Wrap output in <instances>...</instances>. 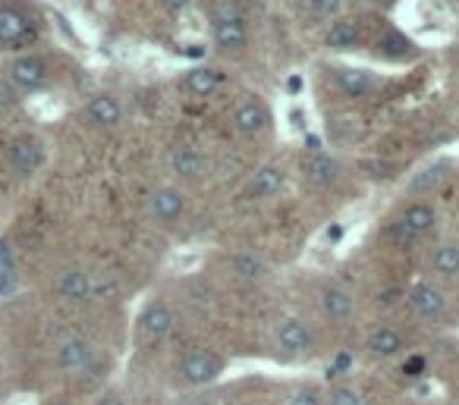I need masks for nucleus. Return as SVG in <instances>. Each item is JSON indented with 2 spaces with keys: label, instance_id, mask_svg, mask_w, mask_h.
I'll return each instance as SVG.
<instances>
[{
  "label": "nucleus",
  "instance_id": "obj_1",
  "mask_svg": "<svg viewBox=\"0 0 459 405\" xmlns=\"http://www.w3.org/2000/svg\"><path fill=\"white\" fill-rule=\"evenodd\" d=\"M217 374H220V361L214 355H208V352H195V355H189L183 361V377L189 384H208Z\"/></svg>",
  "mask_w": 459,
  "mask_h": 405
},
{
  "label": "nucleus",
  "instance_id": "obj_2",
  "mask_svg": "<svg viewBox=\"0 0 459 405\" xmlns=\"http://www.w3.org/2000/svg\"><path fill=\"white\" fill-rule=\"evenodd\" d=\"M28 35H32V28H28L26 16L19 10H10V7L0 10V44H19Z\"/></svg>",
  "mask_w": 459,
  "mask_h": 405
},
{
  "label": "nucleus",
  "instance_id": "obj_3",
  "mask_svg": "<svg viewBox=\"0 0 459 405\" xmlns=\"http://www.w3.org/2000/svg\"><path fill=\"white\" fill-rule=\"evenodd\" d=\"M10 160H13L16 173L28 176V173L38 170V164H42V148H38L32 138H19V142H13V148H10Z\"/></svg>",
  "mask_w": 459,
  "mask_h": 405
},
{
  "label": "nucleus",
  "instance_id": "obj_4",
  "mask_svg": "<svg viewBox=\"0 0 459 405\" xmlns=\"http://www.w3.org/2000/svg\"><path fill=\"white\" fill-rule=\"evenodd\" d=\"M13 82L22 88H42L44 85V63L38 57H19L13 63Z\"/></svg>",
  "mask_w": 459,
  "mask_h": 405
},
{
  "label": "nucleus",
  "instance_id": "obj_5",
  "mask_svg": "<svg viewBox=\"0 0 459 405\" xmlns=\"http://www.w3.org/2000/svg\"><path fill=\"white\" fill-rule=\"evenodd\" d=\"M57 361H60V368H66V371H82L85 364H91V349L85 339H69V343L60 346V352H57Z\"/></svg>",
  "mask_w": 459,
  "mask_h": 405
},
{
  "label": "nucleus",
  "instance_id": "obj_6",
  "mask_svg": "<svg viewBox=\"0 0 459 405\" xmlns=\"http://www.w3.org/2000/svg\"><path fill=\"white\" fill-rule=\"evenodd\" d=\"M170 327H173V314L164 308V305H151V308L142 314V333L148 339L167 337V333H170Z\"/></svg>",
  "mask_w": 459,
  "mask_h": 405
},
{
  "label": "nucleus",
  "instance_id": "obj_7",
  "mask_svg": "<svg viewBox=\"0 0 459 405\" xmlns=\"http://www.w3.org/2000/svg\"><path fill=\"white\" fill-rule=\"evenodd\" d=\"M277 339H280V346L289 352H305L312 343L305 323H299V321H283L280 330H277Z\"/></svg>",
  "mask_w": 459,
  "mask_h": 405
},
{
  "label": "nucleus",
  "instance_id": "obj_8",
  "mask_svg": "<svg viewBox=\"0 0 459 405\" xmlns=\"http://www.w3.org/2000/svg\"><path fill=\"white\" fill-rule=\"evenodd\" d=\"M57 289H60L63 299H69V302H79V299H89L91 296V280L82 274V270H69V274L60 276Z\"/></svg>",
  "mask_w": 459,
  "mask_h": 405
},
{
  "label": "nucleus",
  "instance_id": "obj_9",
  "mask_svg": "<svg viewBox=\"0 0 459 405\" xmlns=\"http://www.w3.org/2000/svg\"><path fill=\"white\" fill-rule=\"evenodd\" d=\"M409 302L422 317H438L440 311H444V296H440L434 286H418L415 292H412Z\"/></svg>",
  "mask_w": 459,
  "mask_h": 405
},
{
  "label": "nucleus",
  "instance_id": "obj_10",
  "mask_svg": "<svg viewBox=\"0 0 459 405\" xmlns=\"http://www.w3.org/2000/svg\"><path fill=\"white\" fill-rule=\"evenodd\" d=\"M305 179H309L312 186H330L336 179V160L324 158V154L309 158V164H305Z\"/></svg>",
  "mask_w": 459,
  "mask_h": 405
},
{
  "label": "nucleus",
  "instance_id": "obj_11",
  "mask_svg": "<svg viewBox=\"0 0 459 405\" xmlns=\"http://www.w3.org/2000/svg\"><path fill=\"white\" fill-rule=\"evenodd\" d=\"M151 214L158 220H173L183 214V198H179L177 192H170V189H161V192H154V198H151Z\"/></svg>",
  "mask_w": 459,
  "mask_h": 405
},
{
  "label": "nucleus",
  "instance_id": "obj_12",
  "mask_svg": "<svg viewBox=\"0 0 459 405\" xmlns=\"http://www.w3.org/2000/svg\"><path fill=\"white\" fill-rule=\"evenodd\" d=\"M214 38H217L220 48L236 50V48H242V44H246V26H242V19L217 22V26H214Z\"/></svg>",
  "mask_w": 459,
  "mask_h": 405
},
{
  "label": "nucleus",
  "instance_id": "obj_13",
  "mask_svg": "<svg viewBox=\"0 0 459 405\" xmlns=\"http://www.w3.org/2000/svg\"><path fill=\"white\" fill-rule=\"evenodd\" d=\"M280 186H283V173L274 170V167H264V170H258L252 176V182H249V192H252L255 198H264V195H274Z\"/></svg>",
  "mask_w": 459,
  "mask_h": 405
},
{
  "label": "nucleus",
  "instance_id": "obj_14",
  "mask_svg": "<svg viewBox=\"0 0 459 405\" xmlns=\"http://www.w3.org/2000/svg\"><path fill=\"white\" fill-rule=\"evenodd\" d=\"M236 126H240L242 132H258V129H264V126H267L264 107H261V104H255V101L240 104V107H236Z\"/></svg>",
  "mask_w": 459,
  "mask_h": 405
},
{
  "label": "nucleus",
  "instance_id": "obj_15",
  "mask_svg": "<svg viewBox=\"0 0 459 405\" xmlns=\"http://www.w3.org/2000/svg\"><path fill=\"white\" fill-rule=\"evenodd\" d=\"M89 113H91V120H95L98 126H114L120 120V101L117 97H107V95H101V97H95V101L89 104Z\"/></svg>",
  "mask_w": 459,
  "mask_h": 405
},
{
  "label": "nucleus",
  "instance_id": "obj_16",
  "mask_svg": "<svg viewBox=\"0 0 459 405\" xmlns=\"http://www.w3.org/2000/svg\"><path fill=\"white\" fill-rule=\"evenodd\" d=\"M368 349L375 352V355H397L399 349H403V339H399L397 330H375L368 337Z\"/></svg>",
  "mask_w": 459,
  "mask_h": 405
},
{
  "label": "nucleus",
  "instance_id": "obj_17",
  "mask_svg": "<svg viewBox=\"0 0 459 405\" xmlns=\"http://www.w3.org/2000/svg\"><path fill=\"white\" fill-rule=\"evenodd\" d=\"M217 85H220V73H214V69H195V73L186 76V88L192 91V95H199V97L217 91Z\"/></svg>",
  "mask_w": 459,
  "mask_h": 405
},
{
  "label": "nucleus",
  "instance_id": "obj_18",
  "mask_svg": "<svg viewBox=\"0 0 459 405\" xmlns=\"http://www.w3.org/2000/svg\"><path fill=\"white\" fill-rule=\"evenodd\" d=\"M321 308L327 317H346L352 311V299L343 289H324L321 292Z\"/></svg>",
  "mask_w": 459,
  "mask_h": 405
},
{
  "label": "nucleus",
  "instance_id": "obj_19",
  "mask_svg": "<svg viewBox=\"0 0 459 405\" xmlns=\"http://www.w3.org/2000/svg\"><path fill=\"white\" fill-rule=\"evenodd\" d=\"M356 38H359V28H356V22H352V19L334 22L330 32H327V44H330V48H350V44H356Z\"/></svg>",
  "mask_w": 459,
  "mask_h": 405
},
{
  "label": "nucleus",
  "instance_id": "obj_20",
  "mask_svg": "<svg viewBox=\"0 0 459 405\" xmlns=\"http://www.w3.org/2000/svg\"><path fill=\"white\" fill-rule=\"evenodd\" d=\"M403 223L412 229V233H428V229L434 227V211L428 205H412L409 211H406V217H403Z\"/></svg>",
  "mask_w": 459,
  "mask_h": 405
},
{
  "label": "nucleus",
  "instance_id": "obj_21",
  "mask_svg": "<svg viewBox=\"0 0 459 405\" xmlns=\"http://www.w3.org/2000/svg\"><path fill=\"white\" fill-rule=\"evenodd\" d=\"M340 88L346 91V95L359 97V95H365V91L371 88V79L365 76V73H356V69H343L340 73Z\"/></svg>",
  "mask_w": 459,
  "mask_h": 405
},
{
  "label": "nucleus",
  "instance_id": "obj_22",
  "mask_svg": "<svg viewBox=\"0 0 459 405\" xmlns=\"http://www.w3.org/2000/svg\"><path fill=\"white\" fill-rule=\"evenodd\" d=\"M173 170H177L179 176H195V173L201 170V158L192 151V148H179V151L173 154Z\"/></svg>",
  "mask_w": 459,
  "mask_h": 405
},
{
  "label": "nucleus",
  "instance_id": "obj_23",
  "mask_svg": "<svg viewBox=\"0 0 459 405\" xmlns=\"http://www.w3.org/2000/svg\"><path fill=\"white\" fill-rule=\"evenodd\" d=\"M431 264H434V270H440V274H459V248H453V245L438 248Z\"/></svg>",
  "mask_w": 459,
  "mask_h": 405
},
{
  "label": "nucleus",
  "instance_id": "obj_24",
  "mask_svg": "<svg viewBox=\"0 0 459 405\" xmlns=\"http://www.w3.org/2000/svg\"><path fill=\"white\" fill-rule=\"evenodd\" d=\"M444 173H447V160H438L434 167H428L425 173H418V176L412 179V189H415V192H422V189L434 186L438 179H444Z\"/></svg>",
  "mask_w": 459,
  "mask_h": 405
},
{
  "label": "nucleus",
  "instance_id": "obj_25",
  "mask_svg": "<svg viewBox=\"0 0 459 405\" xmlns=\"http://www.w3.org/2000/svg\"><path fill=\"white\" fill-rule=\"evenodd\" d=\"M233 267H236V274H240L242 280H255V276H261L264 264H261L255 254H240V258L233 261Z\"/></svg>",
  "mask_w": 459,
  "mask_h": 405
},
{
  "label": "nucleus",
  "instance_id": "obj_26",
  "mask_svg": "<svg viewBox=\"0 0 459 405\" xmlns=\"http://www.w3.org/2000/svg\"><path fill=\"white\" fill-rule=\"evenodd\" d=\"M381 50H384L387 57H406L409 54V41H406L399 32H387L384 38H381Z\"/></svg>",
  "mask_w": 459,
  "mask_h": 405
},
{
  "label": "nucleus",
  "instance_id": "obj_27",
  "mask_svg": "<svg viewBox=\"0 0 459 405\" xmlns=\"http://www.w3.org/2000/svg\"><path fill=\"white\" fill-rule=\"evenodd\" d=\"M330 405H362V396L356 390H334Z\"/></svg>",
  "mask_w": 459,
  "mask_h": 405
},
{
  "label": "nucleus",
  "instance_id": "obj_28",
  "mask_svg": "<svg viewBox=\"0 0 459 405\" xmlns=\"http://www.w3.org/2000/svg\"><path fill=\"white\" fill-rule=\"evenodd\" d=\"M240 13H242L240 3H226V0H224L214 16H217V22H233V19H240Z\"/></svg>",
  "mask_w": 459,
  "mask_h": 405
},
{
  "label": "nucleus",
  "instance_id": "obj_29",
  "mask_svg": "<svg viewBox=\"0 0 459 405\" xmlns=\"http://www.w3.org/2000/svg\"><path fill=\"white\" fill-rule=\"evenodd\" d=\"M390 236H393V239H397V242H399V245H409V242H415V239H418V233H412V229H409V227H406L403 220H399L397 227H393V229H390Z\"/></svg>",
  "mask_w": 459,
  "mask_h": 405
},
{
  "label": "nucleus",
  "instance_id": "obj_30",
  "mask_svg": "<svg viewBox=\"0 0 459 405\" xmlns=\"http://www.w3.org/2000/svg\"><path fill=\"white\" fill-rule=\"evenodd\" d=\"M312 10H315L318 16H330L340 10V0H312Z\"/></svg>",
  "mask_w": 459,
  "mask_h": 405
},
{
  "label": "nucleus",
  "instance_id": "obj_31",
  "mask_svg": "<svg viewBox=\"0 0 459 405\" xmlns=\"http://www.w3.org/2000/svg\"><path fill=\"white\" fill-rule=\"evenodd\" d=\"M13 101H16V91H13V85H10V82H0V110L13 107Z\"/></svg>",
  "mask_w": 459,
  "mask_h": 405
},
{
  "label": "nucleus",
  "instance_id": "obj_32",
  "mask_svg": "<svg viewBox=\"0 0 459 405\" xmlns=\"http://www.w3.org/2000/svg\"><path fill=\"white\" fill-rule=\"evenodd\" d=\"M91 296H98V299H114L117 296V286H114V283H91Z\"/></svg>",
  "mask_w": 459,
  "mask_h": 405
},
{
  "label": "nucleus",
  "instance_id": "obj_33",
  "mask_svg": "<svg viewBox=\"0 0 459 405\" xmlns=\"http://www.w3.org/2000/svg\"><path fill=\"white\" fill-rule=\"evenodd\" d=\"M101 371H104L101 364H85L82 371H79V374H82V384H85V386H91V384L98 380V374H101Z\"/></svg>",
  "mask_w": 459,
  "mask_h": 405
},
{
  "label": "nucleus",
  "instance_id": "obj_34",
  "mask_svg": "<svg viewBox=\"0 0 459 405\" xmlns=\"http://www.w3.org/2000/svg\"><path fill=\"white\" fill-rule=\"evenodd\" d=\"M350 364H352V358H350V355H346V352H343V355H336V361H334V364H330V371H327V377H336V374H340V371H346V368H350Z\"/></svg>",
  "mask_w": 459,
  "mask_h": 405
},
{
  "label": "nucleus",
  "instance_id": "obj_35",
  "mask_svg": "<svg viewBox=\"0 0 459 405\" xmlns=\"http://www.w3.org/2000/svg\"><path fill=\"white\" fill-rule=\"evenodd\" d=\"M289 405H318V396L315 393H299V396H293Z\"/></svg>",
  "mask_w": 459,
  "mask_h": 405
},
{
  "label": "nucleus",
  "instance_id": "obj_36",
  "mask_svg": "<svg viewBox=\"0 0 459 405\" xmlns=\"http://www.w3.org/2000/svg\"><path fill=\"white\" fill-rule=\"evenodd\" d=\"M422 368H425V361H422V358H418V355H415V358H409V364H406L403 371H406V374H409V377H415V374H418V371H422Z\"/></svg>",
  "mask_w": 459,
  "mask_h": 405
},
{
  "label": "nucleus",
  "instance_id": "obj_37",
  "mask_svg": "<svg viewBox=\"0 0 459 405\" xmlns=\"http://www.w3.org/2000/svg\"><path fill=\"white\" fill-rule=\"evenodd\" d=\"M324 239H327V242H340V239H343V227H340V223H334V227H327V233H324Z\"/></svg>",
  "mask_w": 459,
  "mask_h": 405
},
{
  "label": "nucleus",
  "instance_id": "obj_38",
  "mask_svg": "<svg viewBox=\"0 0 459 405\" xmlns=\"http://www.w3.org/2000/svg\"><path fill=\"white\" fill-rule=\"evenodd\" d=\"M287 88H289V91H293V95H296V91L302 88V76H289V79H287Z\"/></svg>",
  "mask_w": 459,
  "mask_h": 405
},
{
  "label": "nucleus",
  "instance_id": "obj_39",
  "mask_svg": "<svg viewBox=\"0 0 459 405\" xmlns=\"http://www.w3.org/2000/svg\"><path fill=\"white\" fill-rule=\"evenodd\" d=\"M189 0H164V7H170V10H179V7H186Z\"/></svg>",
  "mask_w": 459,
  "mask_h": 405
},
{
  "label": "nucleus",
  "instance_id": "obj_40",
  "mask_svg": "<svg viewBox=\"0 0 459 405\" xmlns=\"http://www.w3.org/2000/svg\"><path fill=\"white\" fill-rule=\"evenodd\" d=\"M98 405H123V399H117V396H107V399H101Z\"/></svg>",
  "mask_w": 459,
  "mask_h": 405
},
{
  "label": "nucleus",
  "instance_id": "obj_41",
  "mask_svg": "<svg viewBox=\"0 0 459 405\" xmlns=\"http://www.w3.org/2000/svg\"><path fill=\"white\" fill-rule=\"evenodd\" d=\"M186 405H211V402H205V399H192V402H186Z\"/></svg>",
  "mask_w": 459,
  "mask_h": 405
},
{
  "label": "nucleus",
  "instance_id": "obj_42",
  "mask_svg": "<svg viewBox=\"0 0 459 405\" xmlns=\"http://www.w3.org/2000/svg\"><path fill=\"white\" fill-rule=\"evenodd\" d=\"M60 405H63V402H60Z\"/></svg>",
  "mask_w": 459,
  "mask_h": 405
}]
</instances>
